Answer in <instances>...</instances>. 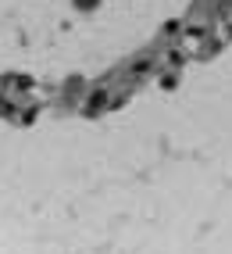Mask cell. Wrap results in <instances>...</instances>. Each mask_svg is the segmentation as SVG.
Here are the masks:
<instances>
[{"label":"cell","mask_w":232,"mask_h":254,"mask_svg":"<svg viewBox=\"0 0 232 254\" xmlns=\"http://www.w3.org/2000/svg\"><path fill=\"white\" fill-rule=\"evenodd\" d=\"M96 4H100V0H75V7H79V11H93Z\"/></svg>","instance_id":"6da1fadb"}]
</instances>
